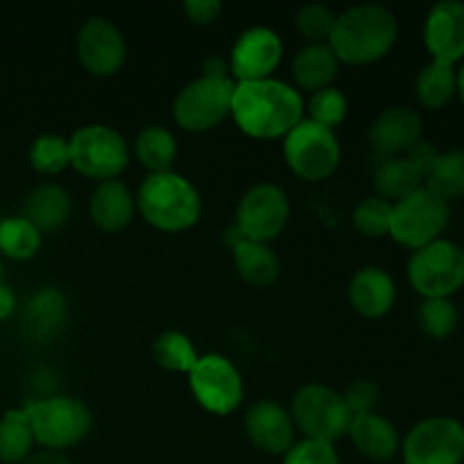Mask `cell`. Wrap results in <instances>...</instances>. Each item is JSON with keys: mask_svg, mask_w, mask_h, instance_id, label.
Instances as JSON below:
<instances>
[{"mask_svg": "<svg viewBox=\"0 0 464 464\" xmlns=\"http://www.w3.org/2000/svg\"><path fill=\"white\" fill-rule=\"evenodd\" d=\"M302 93L276 77L236 82L231 95V118L245 136L256 140L285 139L304 121Z\"/></svg>", "mask_w": 464, "mask_h": 464, "instance_id": "cell-1", "label": "cell"}, {"mask_svg": "<svg viewBox=\"0 0 464 464\" xmlns=\"http://www.w3.org/2000/svg\"><path fill=\"white\" fill-rule=\"evenodd\" d=\"M399 36L397 16L383 5H353L335 16L329 45L340 63L367 66L383 59Z\"/></svg>", "mask_w": 464, "mask_h": 464, "instance_id": "cell-2", "label": "cell"}, {"mask_svg": "<svg viewBox=\"0 0 464 464\" xmlns=\"http://www.w3.org/2000/svg\"><path fill=\"white\" fill-rule=\"evenodd\" d=\"M140 218L163 234L193 229L202 216V198L190 179L179 172H159L140 181L136 193Z\"/></svg>", "mask_w": 464, "mask_h": 464, "instance_id": "cell-3", "label": "cell"}, {"mask_svg": "<svg viewBox=\"0 0 464 464\" xmlns=\"http://www.w3.org/2000/svg\"><path fill=\"white\" fill-rule=\"evenodd\" d=\"M32 435L44 451H68L84 442L93 429V415L89 406L75 397L50 394L34 399L25 406Z\"/></svg>", "mask_w": 464, "mask_h": 464, "instance_id": "cell-4", "label": "cell"}, {"mask_svg": "<svg viewBox=\"0 0 464 464\" xmlns=\"http://www.w3.org/2000/svg\"><path fill=\"white\" fill-rule=\"evenodd\" d=\"M68 143H71V168L98 184L118 179L130 166V143L116 127L100 125V122L84 125L72 131Z\"/></svg>", "mask_w": 464, "mask_h": 464, "instance_id": "cell-5", "label": "cell"}, {"mask_svg": "<svg viewBox=\"0 0 464 464\" xmlns=\"http://www.w3.org/2000/svg\"><path fill=\"white\" fill-rule=\"evenodd\" d=\"M290 417L295 429L306 440L335 444L347 438L352 412L344 406L343 392L322 383H306L290 401Z\"/></svg>", "mask_w": 464, "mask_h": 464, "instance_id": "cell-6", "label": "cell"}, {"mask_svg": "<svg viewBox=\"0 0 464 464\" xmlns=\"http://www.w3.org/2000/svg\"><path fill=\"white\" fill-rule=\"evenodd\" d=\"M449 218H451V208L447 199L421 186L408 198L394 202L390 236L399 245L415 252L442 238L444 229L449 227Z\"/></svg>", "mask_w": 464, "mask_h": 464, "instance_id": "cell-7", "label": "cell"}, {"mask_svg": "<svg viewBox=\"0 0 464 464\" xmlns=\"http://www.w3.org/2000/svg\"><path fill=\"white\" fill-rule=\"evenodd\" d=\"M284 159L293 175L304 181H324L343 161V145L334 130L304 118L284 139Z\"/></svg>", "mask_w": 464, "mask_h": 464, "instance_id": "cell-8", "label": "cell"}, {"mask_svg": "<svg viewBox=\"0 0 464 464\" xmlns=\"http://www.w3.org/2000/svg\"><path fill=\"white\" fill-rule=\"evenodd\" d=\"M408 281L424 299H449L464 285V249L444 238L415 249Z\"/></svg>", "mask_w": 464, "mask_h": 464, "instance_id": "cell-9", "label": "cell"}, {"mask_svg": "<svg viewBox=\"0 0 464 464\" xmlns=\"http://www.w3.org/2000/svg\"><path fill=\"white\" fill-rule=\"evenodd\" d=\"M234 80H213V77H195L177 93L172 102V118L177 125L190 134L216 130L231 116V95Z\"/></svg>", "mask_w": 464, "mask_h": 464, "instance_id": "cell-10", "label": "cell"}, {"mask_svg": "<svg viewBox=\"0 0 464 464\" xmlns=\"http://www.w3.org/2000/svg\"><path fill=\"white\" fill-rule=\"evenodd\" d=\"M188 388L199 408L211 415L227 417L240 408L245 383L238 367L220 353H204L188 372Z\"/></svg>", "mask_w": 464, "mask_h": 464, "instance_id": "cell-11", "label": "cell"}, {"mask_svg": "<svg viewBox=\"0 0 464 464\" xmlns=\"http://www.w3.org/2000/svg\"><path fill=\"white\" fill-rule=\"evenodd\" d=\"M290 220V199L281 186L261 181L247 188L236 208V229L245 240L270 245Z\"/></svg>", "mask_w": 464, "mask_h": 464, "instance_id": "cell-12", "label": "cell"}, {"mask_svg": "<svg viewBox=\"0 0 464 464\" xmlns=\"http://www.w3.org/2000/svg\"><path fill=\"white\" fill-rule=\"evenodd\" d=\"M403 464H462L464 426L453 417H429L401 442Z\"/></svg>", "mask_w": 464, "mask_h": 464, "instance_id": "cell-13", "label": "cell"}, {"mask_svg": "<svg viewBox=\"0 0 464 464\" xmlns=\"http://www.w3.org/2000/svg\"><path fill=\"white\" fill-rule=\"evenodd\" d=\"M75 53L82 68L93 77H113L127 62V41L121 27L104 16H91L82 23L75 39Z\"/></svg>", "mask_w": 464, "mask_h": 464, "instance_id": "cell-14", "label": "cell"}, {"mask_svg": "<svg viewBox=\"0 0 464 464\" xmlns=\"http://www.w3.org/2000/svg\"><path fill=\"white\" fill-rule=\"evenodd\" d=\"M229 72L234 82H256L275 75L284 62V41L279 32L266 25H254L240 32L231 45Z\"/></svg>", "mask_w": 464, "mask_h": 464, "instance_id": "cell-15", "label": "cell"}, {"mask_svg": "<svg viewBox=\"0 0 464 464\" xmlns=\"http://www.w3.org/2000/svg\"><path fill=\"white\" fill-rule=\"evenodd\" d=\"M243 429L254 449L267 456H285L297 442V429L290 411L275 399H258L247 408Z\"/></svg>", "mask_w": 464, "mask_h": 464, "instance_id": "cell-16", "label": "cell"}, {"mask_svg": "<svg viewBox=\"0 0 464 464\" xmlns=\"http://www.w3.org/2000/svg\"><path fill=\"white\" fill-rule=\"evenodd\" d=\"M421 134H424V122L420 113L403 104H394L374 118L367 130V140L376 157L390 159L411 152L417 143L424 140Z\"/></svg>", "mask_w": 464, "mask_h": 464, "instance_id": "cell-17", "label": "cell"}, {"mask_svg": "<svg viewBox=\"0 0 464 464\" xmlns=\"http://www.w3.org/2000/svg\"><path fill=\"white\" fill-rule=\"evenodd\" d=\"M424 44L433 62L456 66L464 59V3L440 0L424 23Z\"/></svg>", "mask_w": 464, "mask_h": 464, "instance_id": "cell-18", "label": "cell"}, {"mask_svg": "<svg viewBox=\"0 0 464 464\" xmlns=\"http://www.w3.org/2000/svg\"><path fill=\"white\" fill-rule=\"evenodd\" d=\"M349 304L365 320H379L392 311L397 302V284L392 275L379 266H365L349 281Z\"/></svg>", "mask_w": 464, "mask_h": 464, "instance_id": "cell-19", "label": "cell"}, {"mask_svg": "<svg viewBox=\"0 0 464 464\" xmlns=\"http://www.w3.org/2000/svg\"><path fill=\"white\" fill-rule=\"evenodd\" d=\"M136 195L121 179L95 184L89 199L91 222L104 234H121L136 218Z\"/></svg>", "mask_w": 464, "mask_h": 464, "instance_id": "cell-20", "label": "cell"}, {"mask_svg": "<svg viewBox=\"0 0 464 464\" xmlns=\"http://www.w3.org/2000/svg\"><path fill=\"white\" fill-rule=\"evenodd\" d=\"M66 320V295L57 288H50V285L36 288L34 293L27 297L21 313V322L27 338L36 340V343H48V340H53L54 335L63 329Z\"/></svg>", "mask_w": 464, "mask_h": 464, "instance_id": "cell-21", "label": "cell"}, {"mask_svg": "<svg viewBox=\"0 0 464 464\" xmlns=\"http://www.w3.org/2000/svg\"><path fill=\"white\" fill-rule=\"evenodd\" d=\"M72 213V195L68 188L54 181H45L32 188L23 199V213L27 222L36 227L41 234H53L59 231Z\"/></svg>", "mask_w": 464, "mask_h": 464, "instance_id": "cell-22", "label": "cell"}, {"mask_svg": "<svg viewBox=\"0 0 464 464\" xmlns=\"http://www.w3.org/2000/svg\"><path fill=\"white\" fill-rule=\"evenodd\" d=\"M347 438L352 440L353 449L365 458L376 462L392 460L401 449L397 426L390 420L381 417L379 412H367V415L352 417Z\"/></svg>", "mask_w": 464, "mask_h": 464, "instance_id": "cell-23", "label": "cell"}, {"mask_svg": "<svg viewBox=\"0 0 464 464\" xmlns=\"http://www.w3.org/2000/svg\"><path fill=\"white\" fill-rule=\"evenodd\" d=\"M340 66L335 53L331 50L329 44H306L304 48L297 50L290 63V72H293L295 89L302 93H317L322 89L334 86L335 77H338Z\"/></svg>", "mask_w": 464, "mask_h": 464, "instance_id": "cell-24", "label": "cell"}, {"mask_svg": "<svg viewBox=\"0 0 464 464\" xmlns=\"http://www.w3.org/2000/svg\"><path fill=\"white\" fill-rule=\"evenodd\" d=\"M372 181H374L376 195L394 204L424 186L426 170L408 152L403 157L379 159Z\"/></svg>", "mask_w": 464, "mask_h": 464, "instance_id": "cell-25", "label": "cell"}, {"mask_svg": "<svg viewBox=\"0 0 464 464\" xmlns=\"http://www.w3.org/2000/svg\"><path fill=\"white\" fill-rule=\"evenodd\" d=\"M231 258L240 279L254 288H270L279 279L281 261L270 245L243 238L231 247Z\"/></svg>", "mask_w": 464, "mask_h": 464, "instance_id": "cell-26", "label": "cell"}, {"mask_svg": "<svg viewBox=\"0 0 464 464\" xmlns=\"http://www.w3.org/2000/svg\"><path fill=\"white\" fill-rule=\"evenodd\" d=\"M131 148H134V157L148 170V175L170 172L177 161V154H179L175 134L161 125H148L145 130H140Z\"/></svg>", "mask_w": 464, "mask_h": 464, "instance_id": "cell-27", "label": "cell"}, {"mask_svg": "<svg viewBox=\"0 0 464 464\" xmlns=\"http://www.w3.org/2000/svg\"><path fill=\"white\" fill-rule=\"evenodd\" d=\"M34 444L25 408H14L0 417V462L23 464L32 456Z\"/></svg>", "mask_w": 464, "mask_h": 464, "instance_id": "cell-28", "label": "cell"}, {"mask_svg": "<svg viewBox=\"0 0 464 464\" xmlns=\"http://www.w3.org/2000/svg\"><path fill=\"white\" fill-rule=\"evenodd\" d=\"M415 93L421 107L442 109L458 93L456 66L442 62H430L420 71L415 80Z\"/></svg>", "mask_w": 464, "mask_h": 464, "instance_id": "cell-29", "label": "cell"}, {"mask_svg": "<svg viewBox=\"0 0 464 464\" xmlns=\"http://www.w3.org/2000/svg\"><path fill=\"white\" fill-rule=\"evenodd\" d=\"M152 356L161 370L172 374H186L193 370L199 353L195 349L193 340L181 331H163L152 344Z\"/></svg>", "mask_w": 464, "mask_h": 464, "instance_id": "cell-30", "label": "cell"}, {"mask_svg": "<svg viewBox=\"0 0 464 464\" xmlns=\"http://www.w3.org/2000/svg\"><path fill=\"white\" fill-rule=\"evenodd\" d=\"M44 243V234L23 216L0 220V254L14 261H30Z\"/></svg>", "mask_w": 464, "mask_h": 464, "instance_id": "cell-31", "label": "cell"}, {"mask_svg": "<svg viewBox=\"0 0 464 464\" xmlns=\"http://www.w3.org/2000/svg\"><path fill=\"white\" fill-rule=\"evenodd\" d=\"M426 188L433 190L442 199L462 198L464 195V150H451V152L438 154L429 177Z\"/></svg>", "mask_w": 464, "mask_h": 464, "instance_id": "cell-32", "label": "cell"}, {"mask_svg": "<svg viewBox=\"0 0 464 464\" xmlns=\"http://www.w3.org/2000/svg\"><path fill=\"white\" fill-rule=\"evenodd\" d=\"M27 159L39 175H62L71 168V143L59 134H41L32 140Z\"/></svg>", "mask_w": 464, "mask_h": 464, "instance_id": "cell-33", "label": "cell"}, {"mask_svg": "<svg viewBox=\"0 0 464 464\" xmlns=\"http://www.w3.org/2000/svg\"><path fill=\"white\" fill-rule=\"evenodd\" d=\"M392 202L379 198V195H370V198L361 199L352 213L353 229L365 238H383L390 236V222H392Z\"/></svg>", "mask_w": 464, "mask_h": 464, "instance_id": "cell-34", "label": "cell"}, {"mask_svg": "<svg viewBox=\"0 0 464 464\" xmlns=\"http://www.w3.org/2000/svg\"><path fill=\"white\" fill-rule=\"evenodd\" d=\"M306 111L308 121L335 131L344 121H347L349 100L338 86H329V89L311 93V98H308L306 102Z\"/></svg>", "mask_w": 464, "mask_h": 464, "instance_id": "cell-35", "label": "cell"}, {"mask_svg": "<svg viewBox=\"0 0 464 464\" xmlns=\"http://www.w3.org/2000/svg\"><path fill=\"white\" fill-rule=\"evenodd\" d=\"M335 16L338 14L331 7H326V5H304L295 14V27H297V34L306 44H329L331 32H334L335 25Z\"/></svg>", "mask_w": 464, "mask_h": 464, "instance_id": "cell-36", "label": "cell"}, {"mask_svg": "<svg viewBox=\"0 0 464 464\" xmlns=\"http://www.w3.org/2000/svg\"><path fill=\"white\" fill-rule=\"evenodd\" d=\"M458 308L451 299H424L420 306V326L430 338H447L458 326Z\"/></svg>", "mask_w": 464, "mask_h": 464, "instance_id": "cell-37", "label": "cell"}, {"mask_svg": "<svg viewBox=\"0 0 464 464\" xmlns=\"http://www.w3.org/2000/svg\"><path fill=\"white\" fill-rule=\"evenodd\" d=\"M284 464H343L335 444L317 442V440H299L284 456Z\"/></svg>", "mask_w": 464, "mask_h": 464, "instance_id": "cell-38", "label": "cell"}, {"mask_svg": "<svg viewBox=\"0 0 464 464\" xmlns=\"http://www.w3.org/2000/svg\"><path fill=\"white\" fill-rule=\"evenodd\" d=\"M344 406L352 412V417L356 415H367V412H376L379 406L381 390L374 381L367 379H356L347 385V390L343 392Z\"/></svg>", "mask_w": 464, "mask_h": 464, "instance_id": "cell-39", "label": "cell"}, {"mask_svg": "<svg viewBox=\"0 0 464 464\" xmlns=\"http://www.w3.org/2000/svg\"><path fill=\"white\" fill-rule=\"evenodd\" d=\"M184 14L195 25H211L220 18L222 3L220 0H186Z\"/></svg>", "mask_w": 464, "mask_h": 464, "instance_id": "cell-40", "label": "cell"}, {"mask_svg": "<svg viewBox=\"0 0 464 464\" xmlns=\"http://www.w3.org/2000/svg\"><path fill=\"white\" fill-rule=\"evenodd\" d=\"M202 75L213 77V80H231L229 62L225 57H220V54H211V57L204 59Z\"/></svg>", "mask_w": 464, "mask_h": 464, "instance_id": "cell-41", "label": "cell"}, {"mask_svg": "<svg viewBox=\"0 0 464 464\" xmlns=\"http://www.w3.org/2000/svg\"><path fill=\"white\" fill-rule=\"evenodd\" d=\"M16 295H14V290L9 288L7 284H3L0 281V320H9V317L16 313Z\"/></svg>", "mask_w": 464, "mask_h": 464, "instance_id": "cell-42", "label": "cell"}, {"mask_svg": "<svg viewBox=\"0 0 464 464\" xmlns=\"http://www.w3.org/2000/svg\"><path fill=\"white\" fill-rule=\"evenodd\" d=\"M23 464H71V460L57 451H41V453H32V456Z\"/></svg>", "mask_w": 464, "mask_h": 464, "instance_id": "cell-43", "label": "cell"}, {"mask_svg": "<svg viewBox=\"0 0 464 464\" xmlns=\"http://www.w3.org/2000/svg\"><path fill=\"white\" fill-rule=\"evenodd\" d=\"M458 93H460V98L464 102V66L460 68V72H458Z\"/></svg>", "mask_w": 464, "mask_h": 464, "instance_id": "cell-44", "label": "cell"}, {"mask_svg": "<svg viewBox=\"0 0 464 464\" xmlns=\"http://www.w3.org/2000/svg\"><path fill=\"white\" fill-rule=\"evenodd\" d=\"M0 279H3V261H0Z\"/></svg>", "mask_w": 464, "mask_h": 464, "instance_id": "cell-45", "label": "cell"}]
</instances>
